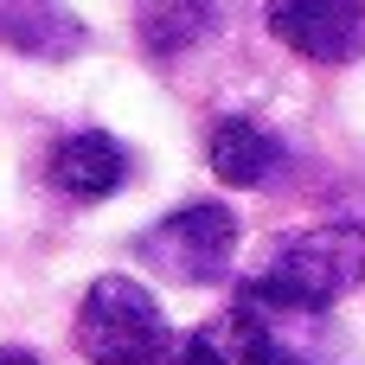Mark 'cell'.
<instances>
[{"instance_id": "9c48e42d", "label": "cell", "mask_w": 365, "mask_h": 365, "mask_svg": "<svg viewBox=\"0 0 365 365\" xmlns=\"http://www.w3.org/2000/svg\"><path fill=\"white\" fill-rule=\"evenodd\" d=\"M0 365H38V359H32L26 346H0Z\"/></svg>"}, {"instance_id": "7a4b0ae2", "label": "cell", "mask_w": 365, "mask_h": 365, "mask_svg": "<svg viewBox=\"0 0 365 365\" xmlns=\"http://www.w3.org/2000/svg\"><path fill=\"white\" fill-rule=\"evenodd\" d=\"M71 340L90 365H160L173 346V327L135 276H96L77 302Z\"/></svg>"}, {"instance_id": "5b68a950", "label": "cell", "mask_w": 365, "mask_h": 365, "mask_svg": "<svg viewBox=\"0 0 365 365\" xmlns=\"http://www.w3.org/2000/svg\"><path fill=\"white\" fill-rule=\"evenodd\" d=\"M45 180H51L64 199L96 205V199H109V192L128 186V148H122L115 135H103V128H71V135L51 148Z\"/></svg>"}, {"instance_id": "ba28073f", "label": "cell", "mask_w": 365, "mask_h": 365, "mask_svg": "<svg viewBox=\"0 0 365 365\" xmlns=\"http://www.w3.org/2000/svg\"><path fill=\"white\" fill-rule=\"evenodd\" d=\"M128 13L154 58H180L218 26V0H128Z\"/></svg>"}, {"instance_id": "6da1fadb", "label": "cell", "mask_w": 365, "mask_h": 365, "mask_svg": "<svg viewBox=\"0 0 365 365\" xmlns=\"http://www.w3.org/2000/svg\"><path fill=\"white\" fill-rule=\"evenodd\" d=\"M359 282H365V231L359 225H308L263 250V263L244 276L237 302L282 314V321H308V314H327L334 302H346Z\"/></svg>"}, {"instance_id": "277c9868", "label": "cell", "mask_w": 365, "mask_h": 365, "mask_svg": "<svg viewBox=\"0 0 365 365\" xmlns=\"http://www.w3.org/2000/svg\"><path fill=\"white\" fill-rule=\"evenodd\" d=\"M269 32L308 64H353L365 51V0H276Z\"/></svg>"}, {"instance_id": "52a82bcc", "label": "cell", "mask_w": 365, "mask_h": 365, "mask_svg": "<svg viewBox=\"0 0 365 365\" xmlns=\"http://www.w3.org/2000/svg\"><path fill=\"white\" fill-rule=\"evenodd\" d=\"M0 45L38 64H64L90 45V26L71 13V0H0Z\"/></svg>"}, {"instance_id": "3957f363", "label": "cell", "mask_w": 365, "mask_h": 365, "mask_svg": "<svg viewBox=\"0 0 365 365\" xmlns=\"http://www.w3.org/2000/svg\"><path fill=\"white\" fill-rule=\"evenodd\" d=\"M135 257L180 282V289H205V282H225L231 276V257H237V212L218 205V199H199V205H180L167 212L160 225H148L135 237Z\"/></svg>"}, {"instance_id": "8992f818", "label": "cell", "mask_w": 365, "mask_h": 365, "mask_svg": "<svg viewBox=\"0 0 365 365\" xmlns=\"http://www.w3.org/2000/svg\"><path fill=\"white\" fill-rule=\"evenodd\" d=\"M205 160L225 186H276L289 167V141L257 115H225V122H212Z\"/></svg>"}]
</instances>
